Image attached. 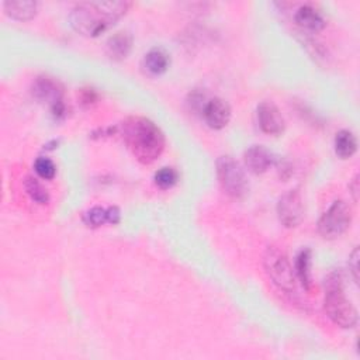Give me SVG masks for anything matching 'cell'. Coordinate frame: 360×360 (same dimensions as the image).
Masks as SVG:
<instances>
[{
    "label": "cell",
    "instance_id": "cell-2",
    "mask_svg": "<svg viewBox=\"0 0 360 360\" xmlns=\"http://www.w3.org/2000/svg\"><path fill=\"white\" fill-rule=\"evenodd\" d=\"M118 131L128 150L142 165L156 162L165 150L163 131L146 117H128L118 125Z\"/></svg>",
    "mask_w": 360,
    "mask_h": 360
},
{
    "label": "cell",
    "instance_id": "cell-19",
    "mask_svg": "<svg viewBox=\"0 0 360 360\" xmlns=\"http://www.w3.org/2000/svg\"><path fill=\"white\" fill-rule=\"evenodd\" d=\"M82 221H83V224H84L86 226H89V228H100V226L108 224V219H107V207L94 205V207L89 208L87 211L83 212Z\"/></svg>",
    "mask_w": 360,
    "mask_h": 360
},
{
    "label": "cell",
    "instance_id": "cell-6",
    "mask_svg": "<svg viewBox=\"0 0 360 360\" xmlns=\"http://www.w3.org/2000/svg\"><path fill=\"white\" fill-rule=\"evenodd\" d=\"M31 91L38 101L48 104L55 120L66 118L68 107L65 103V91L59 80L46 75L38 76L32 83Z\"/></svg>",
    "mask_w": 360,
    "mask_h": 360
},
{
    "label": "cell",
    "instance_id": "cell-10",
    "mask_svg": "<svg viewBox=\"0 0 360 360\" xmlns=\"http://www.w3.org/2000/svg\"><path fill=\"white\" fill-rule=\"evenodd\" d=\"M277 158L270 149L263 145H252L243 152V163L248 172L253 174H263L276 165Z\"/></svg>",
    "mask_w": 360,
    "mask_h": 360
},
{
    "label": "cell",
    "instance_id": "cell-3",
    "mask_svg": "<svg viewBox=\"0 0 360 360\" xmlns=\"http://www.w3.org/2000/svg\"><path fill=\"white\" fill-rule=\"evenodd\" d=\"M323 309L332 323L339 328L350 329L357 323V311L346 297L343 276L339 270H333L325 277Z\"/></svg>",
    "mask_w": 360,
    "mask_h": 360
},
{
    "label": "cell",
    "instance_id": "cell-23",
    "mask_svg": "<svg viewBox=\"0 0 360 360\" xmlns=\"http://www.w3.org/2000/svg\"><path fill=\"white\" fill-rule=\"evenodd\" d=\"M359 259H360V253H359V246H356L352 253L349 255V269L353 277V281L357 284L359 283Z\"/></svg>",
    "mask_w": 360,
    "mask_h": 360
},
{
    "label": "cell",
    "instance_id": "cell-26",
    "mask_svg": "<svg viewBox=\"0 0 360 360\" xmlns=\"http://www.w3.org/2000/svg\"><path fill=\"white\" fill-rule=\"evenodd\" d=\"M360 190V184H359V174H356L352 181L349 183V193L352 195V200L353 202H357L359 201V191Z\"/></svg>",
    "mask_w": 360,
    "mask_h": 360
},
{
    "label": "cell",
    "instance_id": "cell-18",
    "mask_svg": "<svg viewBox=\"0 0 360 360\" xmlns=\"http://www.w3.org/2000/svg\"><path fill=\"white\" fill-rule=\"evenodd\" d=\"M24 188H25V193L28 194V197L39 205H46L51 200L49 193L45 188V186L38 179H35L32 176H27L24 179Z\"/></svg>",
    "mask_w": 360,
    "mask_h": 360
},
{
    "label": "cell",
    "instance_id": "cell-12",
    "mask_svg": "<svg viewBox=\"0 0 360 360\" xmlns=\"http://www.w3.org/2000/svg\"><path fill=\"white\" fill-rule=\"evenodd\" d=\"M294 21L301 28L302 34H315L326 27V21L322 14L311 4H304L294 13Z\"/></svg>",
    "mask_w": 360,
    "mask_h": 360
},
{
    "label": "cell",
    "instance_id": "cell-7",
    "mask_svg": "<svg viewBox=\"0 0 360 360\" xmlns=\"http://www.w3.org/2000/svg\"><path fill=\"white\" fill-rule=\"evenodd\" d=\"M352 224V210L343 200H335L329 208L319 217L316 228L323 239H336L342 236Z\"/></svg>",
    "mask_w": 360,
    "mask_h": 360
},
{
    "label": "cell",
    "instance_id": "cell-14",
    "mask_svg": "<svg viewBox=\"0 0 360 360\" xmlns=\"http://www.w3.org/2000/svg\"><path fill=\"white\" fill-rule=\"evenodd\" d=\"M170 66V55L160 46L150 48L142 59L143 70L150 76L163 75Z\"/></svg>",
    "mask_w": 360,
    "mask_h": 360
},
{
    "label": "cell",
    "instance_id": "cell-13",
    "mask_svg": "<svg viewBox=\"0 0 360 360\" xmlns=\"http://www.w3.org/2000/svg\"><path fill=\"white\" fill-rule=\"evenodd\" d=\"M134 38L129 31H117L105 42V53L114 62L127 59L132 51Z\"/></svg>",
    "mask_w": 360,
    "mask_h": 360
},
{
    "label": "cell",
    "instance_id": "cell-9",
    "mask_svg": "<svg viewBox=\"0 0 360 360\" xmlns=\"http://www.w3.org/2000/svg\"><path fill=\"white\" fill-rule=\"evenodd\" d=\"M257 122L260 129L267 135H280L285 129V121L277 105L271 101H262L257 108Z\"/></svg>",
    "mask_w": 360,
    "mask_h": 360
},
{
    "label": "cell",
    "instance_id": "cell-5",
    "mask_svg": "<svg viewBox=\"0 0 360 360\" xmlns=\"http://www.w3.org/2000/svg\"><path fill=\"white\" fill-rule=\"evenodd\" d=\"M218 183L222 191L233 198L240 200L249 191V181L240 163L229 155L219 156L215 162Z\"/></svg>",
    "mask_w": 360,
    "mask_h": 360
},
{
    "label": "cell",
    "instance_id": "cell-21",
    "mask_svg": "<svg viewBox=\"0 0 360 360\" xmlns=\"http://www.w3.org/2000/svg\"><path fill=\"white\" fill-rule=\"evenodd\" d=\"M34 170L35 173L44 179V180H52L56 174V166L52 162V159L46 156H38L34 162Z\"/></svg>",
    "mask_w": 360,
    "mask_h": 360
},
{
    "label": "cell",
    "instance_id": "cell-17",
    "mask_svg": "<svg viewBox=\"0 0 360 360\" xmlns=\"http://www.w3.org/2000/svg\"><path fill=\"white\" fill-rule=\"evenodd\" d=\"M335 153L339 159H350L357 152V138L349 129H340L333 139Z\"/></svg>",
    "mask_w": 360,
    "mask_h": 360
},
{
    "label": "cell",
    "instance_id": "cell-20",
    "mask_svg": "<svg viewBox=\"0 0 360 360\" xmlns=\"http://www.w3.org/2000/svg\"><path fill=\"white\" fill-rule=\"evenodd\" d=\"M153 181L159 188L169 190L179 181V173L174 167L163 166V167H160L159 170L155 172Z\"/></svg>",
    "mask_w": 360,
    "mask_h": 360
},
{
    "label": "cell",
    "instance_id": "cell-8",
    "mask_svg": "<svg viewBox=\"0 0 360 360\" xmlns=\"http://www.w3.org/2000/svg\"><path fill=\"white\" fill-rule=\"evenodd\" d=\"M278 221L285 228H295L304 218V202L297 188L285 191L276 205Z\"/></svg>",
    "mask_w": 360,
    "mask_h": 360
},
{
    "label": "cell",
    "instance_id": "cell-24",
    "mask_svg": "<svg viewBox=\"0 0 360 360\" xmlns=\"http://www.w3.org/2000/svg\"><path fill=\"white\" fill-rule=\"evenodd\" d=\"M207 101H208V100H207ZM207 101H205V97H204V94H201L200 91H197V90H195V91L190 93L188 104H190V108H191V110L202 112V110H204V107H205Z\"/></svg>",
    "mask_w": 360,
    "mask_h": 360
},
{
    "label": "cell",
    "instance_id": "cell-15",
    "mask_svg": "<svg viewBox=\"0 0 360 360\" xmlns=\"http://www.w3.org/2000/svg\"><path fill=\"white\" fill-rule=\"evenodd\" d=\"M4 13L15 21H30L38 13V3L34 0H8L3 3Z\"/></svg>",
    "mask_w": 360,
    "mask_h": 360
},
{
    "label": "cell",
    "instance_id": "cell-22",
    "mask_svg": "<svg viewBox=\"0 0 360 360\" xmlns=\"http://www.w3.org/2000/svg\"><path fill=\"white\" fill-rule=\"evenodd\" d=\"M98 98V94L94 89L91 87H84V89H80L79 91V101L84 105V107H90L93 105Z\"/></svg>",
    "mask_w": 360,
    "mask_h": 360
},
{
    "label": "cell",
    "instance_id": "cell-4",
    "mask_svg": "<svg viewBox=\"0 0 360 360\" xmlns=\"http://www.w3.org/2000/svg\"><path fill=\"white\" fill-rule=\"evenodd\" d=\"M263 267L273 285L287 295L291 301H297L300 294L297 288V276L287 255L277 246H269L263 255Z\"/></svg>",
    "mask_w": 360,
    "mask_h": 360
},
{
    "label": "cell",
    "instance_id": "cell-1",
    "mask_svg": "<svg viewBox=\"0 0 360 360\" xmlns=\"http://www.w3.org/2000/svg\"><path fill=\"white\" fill-rule=\"evenodd\" d=\"M131 1H82L69 13L70 27L80 35L96 38L112 28L131 8Z\"/></svg>",
    "mask_w": 360,
    "mask_h": 360
},
{
    "label": "cell",
    "instance_id": "cell-11",
    "mask_svg": "<svg viewBox=\"0 0 360 360\" xmlns=\"http://www.w3.org/2000/svg\"><path fill=\"white\" fill-rule=\"evenodd\" d=\"M202 117L205 124L212 129H222L225 128L232 117V110L228 101L221 97L210 98L202 110Z\"/></svg>",
    "mask_w": 360,
    "mask_h": 360
},
{
    "label": "cell",
    "instance_id": "cell-16",
    "mask_svg": "<svg viewBox=\"0 0 360 360\" xmlns=\"http://www.w3.org/2000/svg\"><path fill=\"white\" fill-rule=\"evenodd\" d=\"M311 263H312V250L309 248H305L297 255L295 264H294V271H295L297 280L307 291H311V288H312Z\"/></svg>",
    "mask_w": 360,
    "mask_h": 360
},
{
    "label": "cell",
    "instance_id": "cell-25",
    "mask_svg": "<svg viewBox=\"0 0 360 360\" xmlns=\"http://www.w3.org/2000/svg\"><path fill=\"white\" fill-rule=\"evenodd\" d=\"M107 219L110 225H117L121 221V211L117 205L107 207Z\"/></svg>",
    "mask_w": 360,
    "mask_h": 360
}]
</instances>
